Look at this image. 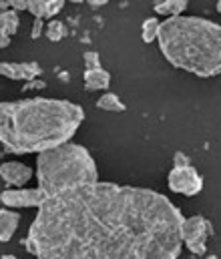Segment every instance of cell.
<instances>
[{
    "label": "cell",
    "instance_id": "1",
    "mask_svg": "<svg viewBox=\"0 0 221 259\" xmlns=\"http://www.w3.org/2000/svg\"><path fill=\"white\" fill-rule=\"evenodd\" d=\"M181 221L165 195L97 181L49 197L24 243L36 259H179Z\"/></svg>",
    "mask_w": 221,
    "mask_h": 259
},
{
    "label": "cell",
    "instance_id": "2",
    "mask_svg": "<svg viewBox=\"0 0 221 259\" xmlns=\"http://www.w3.org/2000/svg\"><path fill=\"white\" fill-rule=\"evenodd\" d=\"M84 121V111L67 99H24L0 103V143L16 155L65 145Z\"/></svg>",
    "mask_w": 221,
    "mask_h": 259
},
{
    "label": "cell",
    "instance_id": "3",
    "mask_svg": "<svg viewBox=\"0 0 221 259\" xmlns=\"http://www.w3.org/2000/svg\"><path fill=\"white\" fill-rule=\"evenodd\" d=\"M157 42L169 65L201 78L221 74V24L201 16H169Z\"/></svg>",
    "mask_w": 221,
    "mask_h": 259
},
{
    "label": "cell",
    "instance_id": "4",
    "mask_svg": "<svg viewBox=\"0 0 221 259\" xmlns=\"http://www.w3.org/2000/svg\"><path fill=\"white\" fill-rule=\"evenodd\" d=\"M36 181L47 197H55L99 181L93 155L76 143H65L36 155Z\"/></svg>",
    "mask_w": 221,
    "mask_h": 259
},
{
    "label": "cell",
    "instance_id": "5",
    "mask_svg": "<svg viewBox=\"0 0 221 259\" xmlns=\"http://www.w3.org/2000/svg\"><path fill=\"white\" fill-rule=\"evenodd\" d=\"M213 233L211 221H207L203 215H193V217H183L179 235L181 243L193 253V255H205L207 251V239Z\"/></svg>",
    "mask_w": 221,
    "mask_h": 259
},
{
    "label": "cell",
    "instance_id": "6",
    "mask_svg": "<svg viewBox=\"0 0 221 259\" xmlns=\"http://www.w3.org/2000/svg\"><path fill=\"white\" fill-rule=\"evenodd\" d=\"M167 185L173 193L185 195V197H195L203 189V177L193 165H175L169 171Z\"/></svg>",
    "mask_w": 221,
    "mask_h": 259
},
{
    "label": "cell",
    "instance_id": "7",
    "mask_svg": "<svg viewBox=\"0 0 221 259\" xmlns=\"http://www.w3.org/2000/svg\"><path fill=\"white\" fill-rule=\"evenodd\" d=\"M49 197L45 191L36 189H24V187H12L0 193V203L8 209H26V207H34L38 209Z\"/></svg>",
    "mask_w": 221,
    "mask_h": 259
},
{
    "label": "cell",
    "instance_id": "8",
    "mask_svg": "<svg viewBox=\"0 0 221 259\" xmlns=\"http://www.w3.org/2000/svg\"><path fill=\"white\" fill-rule=\"evenodd\" d=\"M32 175L34 171L20 161H6L0 165V179L10 187H24Z\"/></svg>",
    "mask_w": 221,
    "mask_h": 259
},
{
    "label": "cell",
    "instance_id": "9",
    "mask_svg": "<svg viewBox=\"0 0 221 259\" xmlns=\"http://www.w3.org/2000/svg\"><path fill=\"white\" fill-rule=\"evenodd\" d=\"M40 72L42 68L38 63H0V76L10 80H34Z\"/></svg>",
    "mask_w": 221,
    "mask_h": 259
},
{
    "label": "cell",
    "instance_id": "10",
    "mask_svg": "<svg viewBox=\"0 0 221 259\" xmlns=\"http://www.w3.org/2000/svg\"><path fill=\"white\" fill-rule=\"evenodd\" d=\"M67 0H26V10L34 18H53L57 16Z\"/></svg>",
    "mask_w": 221,
    "mask_h": 259
},
{
    "label": "cell",
    "instance_id": "11",
    "mask_svg": "<svg viewBox=\"0 0 221 259\" xmlns=\"http://www.w3.org/2000/svg\"><path fill=\"white\" fill-rule=\"evenodd\" d=\"M18 12L14 10H0V49H6L12 36L18 30Z\"/></svg>",
    "mask_w": 221,
    "mask_h": 259
},
{
    "label": "cell",
    "instance_id": "12",
    "mask_svg": "<svg viewBox=\"0 0 221 259\" xmlns=\"http://www.w3.org/2000/svg\"><path fill=\"white\" fill-rule=\"evenodd\" d=\"M86 91H107L111 84V72L105 68H86L82 74Z\"/></svg>",
    "mask_w": 221,
    "mask_h": 259
},
{
    "label": "cell",
    "instance_id": "13",
    "mask_svg": "<svg viewBox=\"0 0 221 259\" xmlns=\"http://www.w3.org/2000/svg\"><path fill=\"white\" fill-rule=\"evenodd\" d=\"M20 223V215L16 211H8V209H0V241L8 243L12 239V235L16 233Z\"/></svg>",
    "mask_w": 221,
    "mask_h": 259
},
{
    "label": "cell",
    "instance_id": "14",
    "mask_svg": "<svg viewBox=\"0 0 221 259\" xmlns=\"http://www.w3.org/2000/svg\"><path fill=\"white\" fill-rule=\"evenodd\" d=\"M189 0H163L155 4V12L163 16H181L187 8Z\"/></svg>",
    "mask_w": 221,
    "mask_h": 259
},
{
    "label": "cell",
    "instance_id": "15",
    "mask_svg": "<svg viewBox=\"0 0 221 259\" xmlns=\"http://www.w3.org/2000/svg\"><path fill=\"white\" fill-rule=\"evenodd\" d=\"M97 107H99L101 111H107V113H123V111H127L125 103H123L121 97L115 95V93H105V95L97 101Z\"/></svg>",
    "mask_w": 221,
    "mask_h": 259
},
{
    "label": "cell",
    "instance_id": "16",
    "mask_svg": "<svg viewBox=\"0 0 221 259\" xmlns=\"http://www.w3.org/2000/svg\"><path fill=\"white\" fill-rule=\"evenodd\" d=\"M159 26H161V20L159 18H145L143 24H141V38L143 42H153L157 40V32H159Z\"/></svg>",
    "mask_w": 221,
    "mask_h": 259
},
{
    "label": "cell",
    "instance_id": "17",
    "mask_svg": "<svg viewBox=\"0 0 221 259\" xmlns=\"http://www.w3.org/2000/svg\"><path fill=\"white\" fill-rule=\"evenodd\" d=\"M45 34H47L49 40L59 42V40L65 38V34H67V26H65L61 20H51V22L45 26Z\"/></svg>",
    "mask_w": 221,
    "mask_h": 259
},
{
    "label": "cell",
    "instance_id": "18",
    "mask_svg": "<svg viewBox=\"0 0 221 259\" xmlns=\"http://www.w3.org/2000/svg\"><path fill=\"white\" fill-rule=\"evenodd\" d=\"M82 61H84V66L86 68H99L101 66V57L97 51H86L82 55Z\"/></svg>",
    "mask_w": 221,
    "mask_h": 259
},
{
    "label": "cell",
    "instance_id": "19",
    "mask_svg": "<svg viewBox=\"0 0 221 259\" xmlns=\"http://www.w3.org/2000/svg\"><path fill=\"white\" fill-rule=\"evenodd\" d=\"M0 10H14V12L26 10V0H4L0 2Z\"/></svg>",
    "mask_w": 221,
    "mask_h": 259
},
{
    "label": "cell",
    "instance_id": "20",
    "mask_svg": "<svg viewBox=\"0 0 221 259\" xmlns=\"http://www.w3.org/2000/svg\"><path fill=\"white\" fill-rule=\"evenodd\" d=\"M45 32V20L42 18H34V22H32V32H30V36L32 38H38L40 34Z\"/></svg>",
    "mask_w": 221,
    "mask_h": 259
},
{
    "label": "cell",
    "instance_id": "21",
    "mask_svg": "<svg viewBox=\"0 0 221 259\" xmlns=\"http://www.w3.org/2000/svg\"><path fill=\"white\" fill-rule=\"evenodd\" d=\"M175 165H189V161H187L181 153H177V155H175Z\"/></svg>",
    "mask_w": 221,
    "mask_h": 259
},
{
    "label": "cell",
    "instance_id": "22",
    "mask_svg": "<svg viewBox=\"0 0 221 259\" xmlns=\"http://www.w3.org/2000/svg\"><path fill=\"white\" fill-rule=\"evenodd\" d=\"M84 2H89L93 8H99V6H105L109 0H84Z\"/></svg>",
    "mask_w": 221,
    "mask_h": 259
},
{
    "label": "cell",
    "instance_id": "23",
    "mask_svg": "<svg viewBox=\"0 0 221 259\" xmlns=\"http://www.w3.org/2000/svg\"><path fill=\"white\" fill-rule=\"evenodd\" d=\"M0 259H18V257H16V255H12V253H4Z\"/></svg>",
    "mask_w": 221,
    "mask_h": 259
},
{
    "label": "cell",
    "instance_id": "24",
    "mask_svg": "<svg viewBox=\"0 0 221 259\" xmlns=\"http://www.w3.org/2000/svg\"><path fill=\"white\" fill-rule=\"evenodd\" d=\"M67 2H73V4H82L84 0H67Z\"/></svg>",
    "mask_w": 221,
    "mask_h": 259
},
{
    "label": "cell",
    "instance_id": "25",
    "mask_svg": "<svg viewBox=\"0 0 221 259\" xmlns=\"http://www.w3.org/2000/svg\"><path fill=\"white\" fill-rule=\"evenodd\" d=\"M205 259H219L217 255H205Z\"/></svg>",
    "mask_w": 221,
    "mask_h": 259
},
{
    "label": "cell",
    "instance_id": "26",
    "mask_svg": "<svg viewBox=\"0 0 221 259\" xmlns=\"http://www.w3.org/2000/svg\"><path fill=\"white\" fill-rule=\"evenodd\" d=\"M217 12L221 14V0H217Z\"/></svg>",
    "mask_w": 221,
    "mask_h": 259
}]
</instances>
